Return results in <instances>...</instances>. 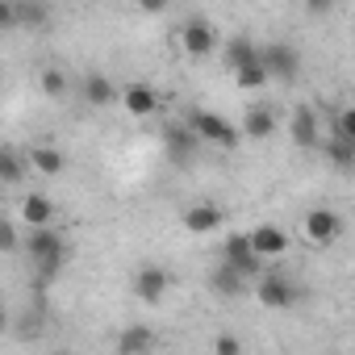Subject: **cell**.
<instances>
[{
  "instance_id": "e0dca14e",
  "label": "cell",
  "mask_w": 355,
  "mask_h": 355,
  "mask_svg": "<svg viewBox=\"0 0 355 355\" xmlns=\"http://www.w3.org/2000/svg\"><path fill=\"white\" fill-rule=\"evenodd\" d=\"M30 167H34V171H42V175H63L67 155H63V150H55V146H34V150H30Z\"/></svg>"
},
{
  "instance_id": "4fadbf2b",
  "label": "cell",
  "mask_w": 355,
  "mask_h": 355,
  "mask_svg": "<svg viewBox=\"0 0 355 355\" xmlns=\"http://www.w3.org/2000/svg\"><path fill=\"white\" fill-rule=\"evenodd\" d=\"M251 247H255L263 259H272V255H284V251H288V234H284L280 226H259V230H251Z\"/></svg>"
},
{
  "instance_id": "7402d4cb",
  "label": "cell",
  "mask_w": 355,
  "mask_h": 355,
  "mask_svg": "<svg viewBox=\"0 0 355 355\" xmlns=\"http://www.w3.org/2000/svg\"><path fill=\"white\" fill-rule=\"evenodd\" d=\"M84 96H88V105H109V101L117 96V88H113V80H105V76H88V80H84Z\"/></svg>"
},
{
  "instance_id": "5bb4252c",
  "label": "cell",
  "mask_w": 355,
  "mask_h": 355,
  "mask_svg": "<svg viewBox=\"0 0 355 355\" xmlns=\"http://www.w3.org/2000/svg\"><path fill=\"white\" fill-rule=\"evenodd\" d=\"M288 134H293V142L297 146H318V113L313 109H297L293 113V121H288Z\"/></svg>"
},
{
  "instance_id": "ba28073f",
  "label": "cell",
  "mask_w": 355,
  "mask_h": 355,
  "mask_svg": "<svg viewBox=\"0 0 355 355\" xmlns=\"http://www.w3.org/2000/svg\"><path fill=\"white\" fill-rule=\"evenodd\" d=\"M197 142H201V134H197L189 121H184V125H180V121L163 125V146H167V159H171V163L184 167V163L197 155Z\"/></svg>"
},
{
  "instance_id": "4dcf8cb0",
  "label": "cell",
  "mask_w": 355,
  "mask_h": 355,
  "mask_svg": "<svg viewBox=\"0 0 355 355\" xmlns=\"http://www.w3.org/2000/svg\"><path fill=\"white\" fill-rule=\"evenodd\" d=\"M5 251H17V230L13 226H5Z\"/></svg>"
},
{
  "instance_id": "7c38bea8",
  "label": "cell",
  "mask_w": 355,
  "mask_h": 355,
  "mask_svg": "<svg viewBox=\"0 0 355 355\" xmlns=\"http://www.w3.org/2000/svg\"><path fill=\"white\" fill-rule=\"evenodd\" d=\"M243 134L255 138V142L272 138V134H276V113H272L268 105H251V109L243 113Z\"/></svg>"
},
{
  "instance_id": "8fae6325",
  "label": "cell",
  "mask_w": 355,
  "mask_h": 355,
  "mask_svg": "<svg viewBox=\"0 0 355 355\" xmlns=\"http://www.w3.org/2000/svg\"><path fill=\"white\" fill-rule=\"evenodd\" d=\"M121 105L134 113V117H150L159 109V92L150 84H125L121 88Z\"/></svg>"
},
{
  "instance_id": "3957f363",
  "label": "cell",
  "mask_w": 355,
  "mask_h": 355,
  "mask_svg": "<svg viewBox=\"0 0 355 355\" xmlns=\"http://www.w3.org/2000/svg\"><path fill=\"white\" fill-rule=\"evenodd\" d=\"M255 297H259V305H268V309H293V305L301 301V284H293V280L280 276V272H268V276H259Z\"/></svg>"
},
{
  "instance_id": "2e32d148",
  "label": "cell",
  "mask_w": 355,
  "mask_h": 355,
  "mask_svg": "<svg viewBox=\"0 0 355 355\" xmlns=\"http://www.w3.org/2000/svg\"><path fill=\"white\" fill-rule=\"evenodd\" d=\"M214 293H218V297H243V293H247V276L222 259V268L214 272Z\"/></svg>"
},
{
  "instance_id": "d4e9b609",
  "label": "cell",
  "mask_w": 355,
  "mask_h": 355,
  "mask_svg": "<svg viewBox=\"0 0 355 355\" xmlns=\"http://www.w3.org/2000/svg\"><path fill=\"white\" fill-rule=\"evenodd\" d=\"M21 13V26H46V5L42 0H34V5H17Z\"/></svg>"
},
{
  "instance_id": "f546056e",
  "label": "cell",
  "mask_w": 355,
  "mask_h": 355,
  "mask_svg": "<svg viewBox=\"0 0 355 355\" xmlns=\"http://www.w3.org/2000/svg\"><path fill=\"white\" fill-rule=\"evenodd\" d=\"M134 5H138L142 13H163V9L171 5V0H134Z\"/></svg>"
},
{
  "instance_id": "ac0fdd59",
  "label": "cell",
  "mask_w": 355,
  "mask_h": 355,
  "mask_svg": "<svg viewBox=\"0 0 355 355\" xmlns=\"http://www.w3.org/2000/svg\"><path fill=\"white\" fill-rule=\"evenodd\" d=\"M247 63H259V46H255L251 38H230V46H226V67L239 71V67H247Z\"/></svg>"
},
{
  "instance_id": "4316f807",
  "label": "cell",
  "mask_w": 355,
  "mask_h": 355,
  "mask_svg": "<svg viewBox=\"0 0 355 355\" xmlns=\"http://www.w3.org/2000/svg\"><path fill=\"white\" fill-rule=\"evenodd\" d=\"M214 351H218V355H239L243 343H239L234 334H218V338H214Z\"/></svg>"
},
{
  "instance_id": "cb8c5ba5",
  "label": "cell",
  "mask_w": 355,
  "mask_h": 355,
  "mask_svg": "<svg viewBox=\"0 0 355 355\" xmlns=\"http://www.w3.org/2000/svg\"><path fill=\"white\" fill-rule=\"evenodd\" d=\"M0 175H5V184H21V155L13 146L0 155Z\"/></svg>"
},
{
  "instance_id": "7a4b0ae2",
  "label": "cell",
  "mask_w": 355,
  "mask_h": 355,
  "mask_svg": "<svg viewBox=\"0 0 355 355\" xmlns=\"http://www.w3.org/2000/svg\"><path fill=\"white\" fill-rule=\"evenodd\" d=\"M189 125L201 134V142H209V146H218V150H234V146L243 142V125L226 121V117L214 113V109H193V113H189Z\"/></svg>"
},
{
  "instance_id": "9c48e42d",
  "label": "cell",
  "mask_w": 355,
  "mask_h": 355,
  "mask_svg": "<svg viewBox=\"0 0 355 355\" xmlns=\"http://www.w3.org/2000/svg\"><path fill=\"white\" fill-rule=\"evenodd\" d=\"M180 46H184V55H193V59H209V55H214V46H218V38H214L209 21L193 17V21L180 30Z\"/></svg>"
},
{
  "instance_id": "30bf717a",
  "label": "cell",
  "mask_w": 355,
  "mask_h": 355,
  "mask_svg": "<svg viewBox=\"0 0 355 355\" xmlns=\"http://www.w3.org/2000/svg\"><path fill=\"white\" fill-rule=\"evenodd\" d=\"M180 222H184V230H189V234H214V230L226 222V214H222V205L201 201V205H189Z\"/></svg>"
},
{
  "instance_id": "6da1fadb",
  "label": "cell",
  "mask_w": 355,
  "mask_h": 355,
  "mask_svg": "<svg viewBox=\"0 0 355 355\" xmlns=\"http://www.w3.org/2000/svg\"><path fill=\"white\" fill-rule=\"evenodd\" d=\"M26 255L34 259L38 276L42 280H55L67 263V239L55 230V226H30V239H26Z\"/></svg>"
},
{
  "instance_id": "277c9868",
  "label": "cell",
  "mask_w": 355,
  "mask_h": 355,
  "mask_svg": "<svg viewBox=\"0 0 355 355\" xmlns=\"http://www.w3.org/2000/svg\"><path fill=\"white\" fill-rule=\"evenodd\" d=\"M301 230H305V239H309L313 247H330V243L343 234V218H338L334 209L318 205V209H309V214L301 218Z\"/></svg>"
},
{
  "instance_id": "ffe728a7",
  "label": "cell",
  "mask_w": 355,
  "mask_h": 355,
  "mask_svg": "<svg viewBox=\"0 0 355 355\" xmlns=\"http://www.w3.org/2000/svg\"><path fill=\"white\" fill-rule=\"evenodd\" d=\"M155 347V334L146 330V326H130V330H121L117 334V351H134V355H142V351H150Z\"/></svg>"
},
{
  "instance_id": "d6986e66",
  "label": "cell",
  "mask_w": 355,
  "mask_h": 355,
  "mask_svg": "<svg viewBox=\"0 0 355 355\" xmlns=\"http://www.w3.org/2000/svg\"><path fill=\"white\" fill-rule=\"evenodd\" d=\"M326 159L334 163V167H355V138H347V134H330V142H326Z\"/></svg>"
},
{
  "instance_id": "5b68a950",
  "label": "cell",
  "mask_w": 355,
  "mask_h": 355,
  "mask_svg": "<svg viewBox=\"0 0 355 355\" xmlns=\"http://www.w3.org/2000/svg\"><path fill=\"white\" fill-rule=\"evenodd\" d=\"M222 255H226V263H230V268H239L247 280H259V276H263V255L251 247V234H230Z\"/></svg>"
},
{
  "instance_id": "484cf974",
  "label": "cell",
  "mask_w": 355,
  "mask_h": 355,
  "mask_svg": "<svg viewBox=\"0 0 355 355\" xmlns=\"http://www.w3.org/2000/svg\"><path fill=\"white\" fill-rule=\"evenodd\" d=\"M0 26H5V30H17V26H21V13H17L13 0H5V5H0Z\"/></svg>"
},
{
  "instance_id": "f1b7e54d",
  "label": "cell",
  "mask_w": 355,
  "mask_h": 355,
  "mask_svg": "<svg viewBox=\"0 0 355 355\" xmlns=\"http://www.w3.org/2000/svg\"><path fill=\"white\" fill-rule=\"evenodd\" d=\"M334 5H338V0H305V9H309L313 17H326V13H330Z\"/></svg>"
},
{
  "instance_id": "44dd1931",
  "label": "cell",
  "mask_w": 355,
  "mask_h": 355,
  "mask_svg": "<svg viewBox=\"0 0 355 355\" xmlns=\"http://www.w3.org/2000/svg\"><path fill=\"white\" fill-rule=\"evenodd\" d=\"M268 80H272V71L263 63H247L234 71V88H268Z\"/></svg>"
},
{
  "instance_id": "8992f818",
  "label": "cell",
  "mask_w": 355,
  "mask_h": 355,
  "mask_svg": "<svg viewBox=\"0 0 355 355\" xmlns=\"http://www.w3.org/2000/svg\"><path fill=\"white\" fill-rule=\"evenodd\" d=\"M259 63L272 71V80H297V71H301V55L288 46V42H268V46H259Z\"/></svg>"
},
{
  "instance_id": "52a82bcc",
  "label": "cell",
  "mask_w": 355,
  "mask_h": 355,
  "mask_svg": "<svg viewBox=\"0 0 355 355\" xmlns=\"http://www.w3.org/2000/svg\"><path fill=\"white\" fill-rule=\"evenodd\" d=\"M167 288H171V272H167V268L146 263V268L134 272V297H138L142 305H159V301L167 297Z\"/></svg>"
},
{
  "instance_id": "9a60e30c",
  "label": "cell",
  "mask_w": 355,
  "mask_h": 355,
  "mask_svg": "<svg viewBox=\"0 0 355 355\" xmlns=\"http://www.w3.org/2000/svg\"><path fill=\"white\" fill-rule=\"evenodd\" d=\"M21 222H26V226H51V222H55V205H51V197L30 193V197L21 201Z\"/></svg>"
},
{
  "instance_id": "83f0119b",
  "label": "cell",
  "mask_w": 355,
  "mask_h": 355,
  "mask_svg": "<svg viewBox=\"0 0 355 355\" xmlns=\"http://www.w3.org/2000/svg\"><path fill=\"white\" fill-rule=\"evenodd\" d=\"M334 130H338V134H347V138H355V105H351V109H343V113L334 117Z\"/></svg>"
},
{
  "instance_id": "603a6c76",
  "label": "cell",
  "mask_w": 355,
  "mask_h": 355,
  "mask_svg": "<svg viewBox=\"0 0 355 355\" xmlns=\"http://www.w3.org/2000/svg\"><path fill=\"white\" fill-rule=\"evenodd\" d=\"M38 88H42L51 101H59V96H67V76H63L59 67H46V71L38 76Z\"/></svg>"
}]
</instances>
